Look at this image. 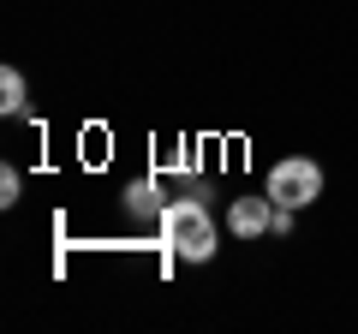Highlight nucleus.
Instances as JSON below:
<instances>
[{"label": "nucleus", "instance_id": "f257e3e1", "mask_svg": "<svg viewBox=\"0 0 358 334\" xmlns=\"http://www.w3.org/2000/svg\"><path fill=\"white\" fill-rule=\"evenodd\" d=\"M162 239H167L173 257L209 263V257H215V245H221V233H215V215L203 209V197H173V203L162 209Z\"/></svg>", "mask_w": 358, "mask_h": 334}, {"label": "nucleus", "instance_id": "f03ea898", "mask_svg": "<svg viewBox=\"0 0 358 334\" xmlns=\"http://www.w3.org/2000/svg\"><path fill=\"white\" fill-rule=\"evenodd\" d=\"M268 197L281 209H305L322 197V167L310 161V155H287V161L268 167Z\"/></svg>", "mask_w": 358, "mask_h": 334}, {"label": "nucleus", "instance_id": "7ed1b4c3", "mask_svg": "<svg viewBox=\"0 0 358 334\" xmlns=\"http://www.w3.org/2000/svg\"><path fill=\"white\" fill-rule=\"evenodd\" d=\"M275 227V197H233L227 203V233L233 239H263V233Z\"/></svg>", "mask_w": 358, "mask_h": 334}, {"label": "nucleus", "instance_id": "20e7f679", "mask_svg": "<svg viewBox=\"0 0 358 334\" xmlns=\"http://www.w3.org/2000/svg\"><path fill=\"white\" fill-rule=\"evenodd\" d=\"M126 209L138 221H162V209H167V197L155 191V180H138V185H126Z\"/></svg>", "mask_w": 358, "mask_h": 334}, {"label": "nucleus", "instance_id": "39448f33", "mask_svg": "<svg viewBox=\"0 0 358 334\" xmlns=\"http://www.w3.org/2000/svg\"><path fill=\"white\" fill-rule=\"evenodd\" d=\"M18 108H24V72L6 66L0 72V114H18Z\"/></svg>", "mask_w": 358, "mask_h": 334}, {"label": "nucleus", "instance_id": "423d86ee", "mask_svg": "<svg viewBox=\"0 0 358 334\" xmlns=\"http://www.w3.org/2000/svg\"><path fill=\"white\" fill-rule=\"evenodd\" d=\"M18 191H24V180H18V167H0V203L13 209V203H18Z\"/></svg>", "mask_w": 358, "mask_h": 334}]
</instances>
